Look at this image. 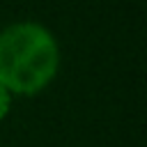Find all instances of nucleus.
<instances>
[{
	"label": "nucleus",
	"instance_id": "1",
	"mask_svg": "<svg viewBox=\"0 0 147 147\" xmlns=\"http://www.w3.org/2000/svg\"><path fill=\"white\" fill-rule=\"evenodd\" d=\"M57 62L55 37L44 25L28 21L0 32V85L7 92H39L55 76Z\"/></svg>",
	"mask_w": 147,
	"mask_h": 147
},
{
	"label": "nucleus",
	"instance_id": "2",
	"mask_svg": "<svg viewBox=\"0 0 147 147\" xmlns=\"http://www.w3.org/2000/svg\"><path fill=\"white\" fill-rule=\"evenodd\" d=\"M9 103H11V96H9V92L0 85V119L7 115V110H9Z\"/></svg>",
	"mask_w": 147,
	"mask_h": 147
}]
</instances>
